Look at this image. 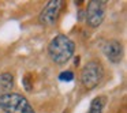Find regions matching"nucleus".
<instances>
[{"mask_svg": "<svg viewBox=\"0 0 127 113\" xmlns=\"http://www.w3.org/2000/svg\"><path fill=\"white\" fill-rule=\"evenodd\" d=\"M105 105V97H96L90 104V109L88 113H102Z\"/></svg>", "mask_w": 127, "mask_h": 113, "instance_id": "8", "label": "nucleus"}, {"mask_svg": "<svg viewBox=\"0 0 127 113\" xmlns=\"http://www.w3.org/2000/svg\"><path fill=\"white\" fill-rule=\"evenodd\" d=\"M12 87H14V76L10 72H4L0 75V93L8 94L11 93Z\"/></svg>", "mask_w": 127, "mask_h": 113, "instance_id": "7", "label": "nucleus"}, {"mask_svg": "<svg viewBox=\"0 0 127 113\" xmlns=\"http://www.w3.org/2000/svg\"><path fill=\"white\" fill-rule=\"evenodd\" d=\"M102 66L96 60H92L85 64L81 71V82L88 90H93L102 79Z\"/></svg>", "mask_w": 127, "mask_h": 113, "instance_id": "3", "label": "nucleus"}, {"mask_svg": "<svg viewBox=\"0 0 127 113\" xmlns=\"http://www.w3.org/2000/svg\"><path fill=\"white\" fill-rule=\"evenodd\" d=\"M0 109L4 113H36L29 101L17 93L0 95Z\"/></svg>", "mask_w": 127, "mask_h": 113, "instance_id": "2", "label": "nucleus"}, {"mask_svg": "<svg viewBox=\"0 0 127 113\" xmlns=\"http://www.w3.org/2000/svg\"><path fill=\"white\" fill-rule=\"evenodd\" d=\"M75 50V44L64 34H58L48 46V53L51 59L58 64H64L72 57Z\"/></svg>", "mask_w": 127, "mask_h": 113, "instance_id": "1", "label": "nucleus"}, {"mask_svg": "<svg viewBox=\"0 0 127 113\" xmlns=\"http://www.w3.org/2000/svg\"><path fill=\"white\" fill-rule=\"evenodd\" d=\"M102 52L107 56V59L112 63H119L122 60V55H123V48L122 44L116 40H109V41L105 42L104 48H102Z\"/></svg>", "mask_w": 127, "mask_h": 113, "instance_id": "6", "label": "nucleus"}, {"mask_svg": "<svg viewBox=\"0 0 127 113\" xmlns=\"http://www.w3.org/2000/svg\"><path fill=\"white\" fill-rule=\"evenodd\" d=\"M105 6L107 1H97L93 0L88 4V10H86V23L90 27H98L102 23L105 18Z\"/></svg>", "mask_w": 127, "mask_h": 113, "instance_id": "4", "label": "nucleus"}, {"mask_svg": "<svg viewBox=\"0 0 127 113\" xmlns=\"http://www.w3.org/2000/svg\"><path fill=\"white\" fill-rule=\"evenodd\" d=\"M59 79L62 82H71L74 79V74H72V71H64L59 75Z\"/></svg>", "mask_w": 127, "mask_h": 113, "instance_id": "9", "label": "nucleus"}, {"mask_svg": "<svg viewBox=\"0 0 127 113\" xmlns=\"http://www.w3.org/2000/svg\"><path fill=\"white\" fill-rule=\"evenodd\" d=\"M62 3L60 0H51L49 3L42 8L41 14H40V22L42 25H48V26H52L55 25V22L58 21L59 14H60V10H62Z\"/></svg>", "mask_w": 127, "mask_h": 113, "instance_id": "5", "label": "nucleus"}]
</instances>
